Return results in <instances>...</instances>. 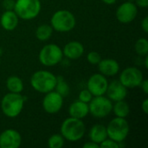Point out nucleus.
Masks as SVG:
<instances>
[{
    "instance_id": "9b49d317",
    "label": "nucleus",
    "mask_w": 148,
    "mask_h": 148,
    "mask_svg": "<svg viewBox=\"0 0 148 148\" xmlns=\"http://www.w3.org/2000/svg\"><path fill=\"white\" fill-rule=\"evenodd\" d=\"M108 86V82L105 75L101 73L94 74L89 77L87 82V88L93 96L105 95Z\"/></svg>"
},
{
    "instance_id": "c85d7f7f",
    "label": "nucleus",
    "mask_w": 148,
    "mask_h": 148,
    "mask_svg": "<svg viewBox=\"0 0 148 148\" xmlns=\"http://www.w3.org/2000/svg\"><path fill=\"white\" fill-rule=\"evenodd\" d=\"M15 0H3L2 5L5 10H13L15 7Z\"/></svg>"
},
{
    "instance_id": "a211bd4d",
    "label": "nucleus",
    "mask_w": 148,
    "mask_h": 148,
    "mask_svg": "<svg viewBox=\"0 0 148 148\" xmlns=\"http://www.w3.org/2000/svg\"><path fill=\"white\" fill-rule=\"evenodd\" d=\"M19 17L14 10H5L0 17V24L7 31L14 30L18 25Z\"/></svg>"
},
{
    "instance_id": "2eb2a0df",
    "label": "nucleus",
    "mask_w": 148,
    "mask_h": 148,
    "mask_svg": "<svg viewBox=\"0 0 148 148\" xmlns=\"http://www.w3.org/2000/svg\"><path fill=\"white\" fill-rule=\"evenodd\" d=\"M63 56L69 60H77L84 53V47L78 41H71L65 44L62 49Z\"/></svg>"
},
{
    "instance_id": "f03ea898",
    "label": "nucleus",
    "mask_w": 148,
    "mask_h": 148,
    "mask_svg": "<svg viewBox=\"0 0 148 148\" xmlns=\"http://www.w3.org/2000/svg\"><path fill=\"white\" fill-rule=\"evenodd\" d=\"M56 76L48 70L36 71L30 77V85L37 92L49 93L55 89Z\"/></svg>"
},
{
    "instance_id": "f704fd0d",
    "label": "nucleus",
    "mask_w": 148,
    "mask_h": 148,
    "mask_svg": "<svg viewBox=\"0 0 148 148\" xmlns=\"http://www.w3.org/2000/svg\"><path fill=\"white\" fill-rule=\"evenodd\" d=\"M101 1H102L104 3L108 4V5H112V4H114V3H115L117 0H101Z\"/></svg>"
},
{
    "instance_id": "c9c22d12",
    "label": "nucleus",
    "mask_w": 148,
    "mask_h": 148,
    "mask_svg": "<svg viewBox=\"0 0 148 148\" xmlns=\"http://www.w3.org/2000/svg\"><path fill=\"white\" fill-rule=\"evenodd\" d=\"M145 67H146V69H147L148 68V56H145Z\"/></svg>"
},
{
    "instance_id": "7c9ffc66",
    "label": "nucleus",
    "mask_w": 148,
    "mask_h": 148,
    "mask_svg": "<svg viewBox=\"0 0 148 148\" xmlns=\"http://www.w3.org/2000/svg\"><path fill=\"white\" fill-rule=\"evenodd\" d=\"M140 87H141V88H142V90H143V92L146 94V95H147L148 94V81L147 79H143V81L141 82V83H140Z\"/></svg>"
},
{
    "instance_id": "423d86ee",
    "label": "nucleus",
    "mask_w": 148,
    "mask_h": 148,
    "mask_svg": "<svg viewBox=\"0 0 148 148\" xmlns=\"http://www.w3.org/2000/svg\"><path fill=\"white\" fill-rule=\"evenodd\" d=\"M129 130V124L126 118L115 117L107 127L108 138L112 139L118 143H122L127 137Z\"/></svg>"
},
{
    "instance_id": "412c9836",
    "label": "nucleus",
    "mask_w": 148,
    "mask_h": 148,
    "mask_svg": "<svg viewBox=\"0 0 148 148\" xmlns=\"http://www.w3.org/2000/svg\"><path fill=\"white\" fill-rule=\"evenodd\" d=\"M114 115L116 117L120 118H126L130 114V107L127 102H126L124 100L115 101V104L113 105V109Z\"/></svg>"
},
{
    "instance_id": "dca6fc26",
    "label": "nucleus",
    "mask_w": 148,
    "mask_h": 148,
    "mask_svg": "<svg viewBox=\"0 0 148 148\" xmlns=\"http://www.w3.org/2000/svg\"><path fill=\"white\" fill-rule=\"evenodd\" d=\"M97 66L99 72L105 76H114L120 71V65L118 62L112 58L101 59Z\"/></svg>"
},
{
    "instance_id": "9d476101",
    "label": "nucleus",
    "mask_w": 148,
    "mask_h": 148,
    "mask_svg": "<svg viewBox=\"0 0 148 148\" xmlns=\"http://www.w3.org/2000/svg\"><path fill=\"white\" fill-rule=\"evenodd\" d=\"M42 105L46 113L55 114L62 109L63 105V97L56 91L52 90L45 94Z\"/></svg>"
},
{
    "instance_id": "39448f33",
    "label": "nucleus",
    "mask_w": 148,
    "mask_h": 148,
    "mask_svg": "<svg viewBox=\"0 0 148 148\" xmlns=\"http://www.w3.org/2000/svg\"><path fill=\"white\" fill-rule=\"evenodd\" d=\"M41 8L40 0H16L13 10L19 18L32 20L39 15Z\"/></svg>"
},
{
    "instance_id": "a878e982",
    "label": "nucleus",
    "mask_w": 148,
    "mask_h": 148,
    "mask_svg": "<svg viewBox=\"0 0 148 148\" xmlns=\"http://www.w3.org/2000/svg\"><path fill=\"white\" fill-rule=\"evenodd\" d=\"M88 62L92 65H97L101 60V56L97 51H90L87 56Z\"/></svg>"
},
{
    "instance_id": "4be33fe9",
    "label": "nucleus",
    "mask_w": 148,
    "mask_h": 148,
    "mask_svg": "<svg viewBox=\"0 0 148 148\" xmlns=\"http://www.w3.org/2000/svg\"><path fill=\"white\" fill-rule=\"evenodd\" d=\"M53 28L49 24H42L36 29V37L42 42L49 40L53 34Z\"/></svg>"
},
{
    "instance_id": "1a4fd4ad",
    "label": "nucleus",
    "mask_w": 148,
    "mask_h": 148,
    "mask_svg": "<svg viewBox=\"0 0 148 148\" xmlns=\"http://www.w3.org/2000/svg\"><path fill=\"white\" fill-rule=\"evenodd\" d=\"M143 79V74L138 68L128 67L121 71L119 81L127 88H134L140 87Z\"/></svg>"
},
{
    "instance_id": "ddd939ff",
    "label": "nucleus",
    "mask_w": 148,
    "mask_h": 148,
    "mask_svg": "<svg viewBox=\"0 0 148 148\" xmlns=\"http://www.w3.org/2000/svg\"><path fill=\"white\" fill-rule=\"evenodd\" d=\"M22 143V136L15 129H6L0 134V148H18Z\"/></svg>"
},
{
    "instance_id": "7ed1b4c3",
    "label": "nucleus",
    "mask_w": 148,
    "mask_h": 148,
    "mask_svg": "<svg viewBox=\"0 0 148 148\" xmlns=\"http://www.w3.org/2000/svg\"><path fill=\"white\" fill-rule=\"evenodd\" d=\"M24 105V98L21 94L8 93L1 100V109L3 114L9 118L17 117Z\"/></svg>"
},
{
    "instance_id": "0eeeda50",
    "label": "nucleus",
    "mask_w": 148,
    "mask_h": 148,
    "mask_svg": "<svg viewBox=\"0 0 148 148\" xmlns=\"http://www.w3.org/2000/svg\"><path fill=\"white\" fill-rule=\"evenodd\" d=\"M39 62L46 67H53L57 65L63 58L62 49L55 43L43 46L39 52Z\"/></svg>"
},
{
    "instance_id": "5701e85b",
    "label": "nucleus",
    "mask_w": 148,
    "mask_h": 148,
    "mask_svg": "<svg viewBox=\"0 0 148 148\" xmlns=\"http://www.w3.org/2000/svg\"><path fill=\"white\" fill-rule=\"evenodd\" d=\"M54 90L56 91L58 94H60L62 97L69 95L70 88L63 76H62V75L56 76V83Z\"/></svg>"
},
{
    "instance_id": "473e14b6",
    "label": "nucleus",
    "mask_w": 148,
    "mask_h": 148,
    "mask_svg": "<svg viewBox=\"0 0 148 148\" xmlns=\"http://www.w3.org/2000/svg\"><path fill=\"white\" fill-rule=\"evenodd\" d=\"M82 147L83 148H99L100 147V146H99V144H96V143H95V142H93V141H88V142H87V143H85L83 146H82Z\"/></svg>"
},
{
    "instance_id": "bb28decb",
    "label": "nucleus",
    "mask_w": 148,
    "mask_h": 148,
    "mask_svg": "<svg viewBox=\"0 0 148 148\" xmlns=\"http://www.w3.org/2000/svg\"><path fill=\"white\" fill-rule=\"evenodd\" d=\"M93 97H94L93 95L89 92V90L88 88L82 89L79 94V101L85 102V103H88V104L90 102V101L92 100Z\"/></svg>"
},
{
    "instance_id": "f8f14e48",
    "label": "nucleus",
    "mask_w": 148,
    "mask_h": 148,
    "mask_svg": "<svg viewBox=\"0 0 148 148\" xmlns=\"http://www.w3.org/2000/svg\"><path fill=\"white\" fill-rule=\"evenodd\" d=\"M138 14V8L135 3L132 2H125L121 3L116 10L117 20L124 24L133 22Z\"/></svg>"
},
{
    "instance_id": "393cba45",
    "label": "nucleus",
    "mask_w": 148,
    "mask_h": 148,
    "mask_svg": "<svg viewBox=\"0 0 148 148\" xmlns=\"http://www.w3.org/2000/svg\"><path fill=\"white\" fill-rule=\"evenodd\" d=\"M64 146V138L60 134L51 135L48 140V147L49 148H62Z\"/></svg>"
},
{
    "instance_id": "6e6552de",
    "label": "nucleus",
    "mask_w": 148,
    "mask_h": 148,
    "mask_svg": "<svg viewBox=\"0 0 148 148\" xmlns=\"http://www.w3.org/2000/svg\"><path fill=\"white\" fill-rule=\"evenodd\" d=\"M89 114L95 118H104L109 115L113 109V101L104 95L94 96L88 103Z\"/></svg>"
},
{
    "instance_id": "2f4dec72",
    "label": "nucleus",
    "mask_w": 148,
    "mask_h": 148,
    "mask_svg": "<svg viewBox=\"0 0 148 148\" xmlns=\"http://www.w3.org/2000/svg\"><path fill=\"white\" fill-rule=\"evenodd\" d=\"M141 28L145 33L148 32V16H146L141 22Z\"/></svg>"
},
{
    "instance_id": "6ab92c4d",
    "label": "nucleus",
    "mask_w": 148,
    "mask_h": 148,
    "mask_svg": "<svg viewBox=\"0 0 148 148\" xmlns=\"http://www.w3.org/2000/svg\"><path fill=\"white\" fill-rule=\"evenodd\" d=\"M88 137L89 140L96 144H100L108 138V134H107V127L104 125L101 124H95L94 125L88 133Z\"/></svg>"
},
{
    "instance_id": "cd10ccee",
    "label": "nucleus",
    "mask_w": 148,
    "mask_h": 148,
    "mask_svg": "<svg viewBox=\"0 0 148 148\" xmlns=\"http://www.w3.org/2000/svg\"><path fill=\"white\" fill-rule=\"evenodd\" d=\"M100 147L101 148H119L120 147V143L113 140L112 139L107 138L106 140H104L101 144H100Z\"/></svg>"
},
{
    "instance_id": "f257e3e1",
    "label": "nucleus",
    "mask_w": 148,
    "mask_h": 148,
    "mask_svg": "<svg viewBox=\"0 0 148 148\" xmlns=\"http://www.w3.org/2000/svg\"><path fill=\"white\" fill-rule=\"evenodd\" d=\"M86 132V127L84 122L76 118L69 117L63 121L61 125V134L64 140L75 142L83 138Z\"/></svg>"
},
{
    "instance_id": "aec40b11",
    "label": "nucleus",
    "mask_w": 148,
    "mask_h": 148,
    "mask_svg": "<svg viewBox=\"0 0 148 148\" xmlns=\"http://www.w3.org/2000/svg\"><path fill=\"white\" fill-rule=\"evenodd\" d=\"M6 88L9 92L21 94L23 90V82L20 77L11 75L6 80Z\"/></svg>"
},
{
    "instance_id": "b1692460",
    "label": "nucleus",
    "mask_w": 148,
    "mask_h": 148,
    "mask_svg": "<svg viewBox=\"0 0 148 148\" xmlns=\"http://www.w3.org/2000/svg\"><path fill=\"white\" fill-rule=\"evenodd\" d=\"M135 52L140 56H146L148 54V41L146 38H140L134 44Z\"/></svg>"
},
{
    "instance_id": "20e7f679",
    "label": "nucleus",
    "mask_w": 148,
    "mask_h": 148,
    "mask_svg": "<svg viewBox=\"0 0 148 148\" xmlns=\"http://www.w3.org/2000/svg\"><path fill=\"white\" fill-rule=\"evenodd\" d=\"M50 23L54 30L60 33H66L75 28L76 20L74 14L69 10H59L51 16Z\"/></svg>"
},
{
    "instance_id": "f3484780",
    "label": "nucleus",
    "mask_w": 148,
    "mask_h": 148,
    "mask_svg": "<svg viewBox=\"0 0 148 148\" xmlns=\"http://www.w3.org/2000/svg\"><path fill=\"white\" fill-rule=\"evenodd\" d=\"M88 114H89L88 104L82 102L79 100L71 103L69 108V114L70 117L73 118L82 120L85 117H87Z\"/></svg>"
},
{
    "instance_id": "4468645a",
    "label": "nucleus",
    "mask_w": 148,
    "mask_h": 148,
    "mask_svg": "<svg viewBox=\"0 0 148 148\" xmlns=\"http://www.w3.org/2000/svg\"><path fill=\"white\" fill-rule=\"evenodd\" d=\"M106 94L109 100L115 102L125 100L127 95V88L120 81H113L108 83Z\"/></svg>"
},
{
    "instance_id": "c756f323",
    "label": "nucleus",
    "mask_w": 148,
    "mask_h": 148,
    "mask_svg": "<svg viewBox=\"0 0 148 148\" xmlns=\"http://www.w3.org/2000/svg\"><path fill=\"white\" fill-rule=\"evenodd\" d=\"M135 4L140 8H147L148 6V0H135Z\"/></svg>"
},
{
    "instance_id": "72a5a7b5",
    "label": "nucleus",
    "mask_w": 148,
    "mask_h": 148,
    "mask_svg": "<svg viewBox=\"0 0 148 148\" xmlns=\"http://www.w3.org/2000/svg\"><path fill=\"white\" fill-rule=\"evenodd\" d=\"M141 108L145 114L148 113V99H145L143 102L141 103Z\"/></svg>"
},
{
    "instance_id": "e433bc0d",
    "label": "nucleus",
    "mask_w": 148,
    "mask_h": 148,
    "mask_svg": "<svg viewBox=\"0 0 148 148\" xmlns=\"http://www.w3.org/2000/svg\"><path fill=\"white\" fill-rule=\"evenodd\" d=\"M0 64H1V60H0Z\"/></svg>"
}]
</instances>
